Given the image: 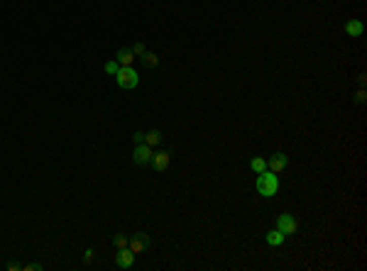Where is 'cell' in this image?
I'll use <instances>...</instances> for the list:
<instances>
[{
  "label": "cell",
  "instance_id": "cell-2",
  "mask_svg": "<svg viewBox=\"0 0 367 271\" xmlns=\"http://www.w3.org/2000/svg\"><path fill=\"white\" fill-rule=\"evenodd\" d=\"M115 81H118V86L123 91H132V88L140 86V76H137V71L132 66H120L118 73H115Z\"/></svg>",
  "mask_w": 367,
  "mask_h": 271
},
{
  "label": "cell",
  "instance_id": "cell-18",
  "mask_svg": "<svg viewBox=\"0 0 367 271\" xmlns=\"http://www.w3.org/2000/svg\"><path fill=\"white\" fill-rule=\"evenodd\" d=\"M40 269H42L40 261H32V264H25V266H22V271H40Z\"/></svg>",
  "mask_w": 367,
  "mask_h": 271
},
{
  "label": "cell",
  "instance_id": "cell-9",
  "mask_svg": "<svg viewBox=\"0 0 367 271\" xmlns=\"http://www.w3.org/2000/svg\"><path fill=\"white\" fill-rule=\"evenodd\" d=\"M345 34L348 37H362L365 34V25H362V20H348L345 22Z\"/></svg>",
  "mask_w": 367,
  "mask_h": 271
},
{
  "label": "cell",
  "instance_id": "cell-17",
  "mask_svg": "<svg viewBox=\"0 0 367 271\" xmlns=\"http://www.w3.org/2000/svg\"><path fill=\"white\" fill-rule=\"evenodd\" d=\"M132 52H135V56H137V59H140V56L144 54V52H147V49H144V44H142V42H137V44H135V47H132Z\"/></svg>",
  "mask_w": 367,
  "mask_h": 271
},
{
  "label": "cell",
  "instance_id": "cell-6",
  "mask_svg": "<svg viewBox=\"0 0 367 271\" xmlns=\"http://www.w3.org/2000/svg\"><path fill=\"white\" fill-rule=\"evenodd\" d=\"M169 164H171V154L169 151H155V154H152V159H150V166H152V169H155V171H159V174H162V171H167V169H169Z\"/></svg>",
  "mask_w": 367,
  "mask_h": 271
},
{
  "label": "cell",
  "instance_id": "cell-21",
  "mask_svg": "<svg viewBox=\"0 0 367 271\" xmlns=\"http://www.w3.org/2000/svg\"><path fill=\"white\" fill-rule=\"evenodd\" d=\"M8 271H22V264H20V261H10V264H8Z\"/></svg>",
  "mask_w": 367,
  "mask_h": 271
},
{
  "label": "cell",
  "instance_id": "cell-5",
  "mask_svg": "<svg viewBox=\"0 0 367 271\" xmlns=\"http://www.w3.org/2000/svg\"><path fill=\"white\" fill-rule=\"evenodd\" d=\"M277 230H282L284 235H294L299 230L297 217L291 215V213H282V215L277 217Z\"/></svg>",
  "mask_w": 367,
  "mask_h": 271
},
{
  "label": "cell",
  "instance_id": "cell-15",
  "mask_svg": "<svg viewBox=\"0 0 367 271\" xmlns=\"http://www.w3.org/2000/svg\"><path fill=\"white\" fill-rule=\"evenodd\" d=\"M118 68H120V64H118L115 59H111V61H105V66H103V71H105L108 76H115V73H118Z\"/></svg>",
  "mask_w": 367,
  "mask_h": 271
},
{
  "label": "cell",
  "instance_id": "cell-14",
  "mask_svg": "<svg viewBox=\"0 0 367 271\" xmlns=\"http://www.w3.org/2000/svg\"><path fill=\"white\" fill-rule=\"evenodd\" d=\"M140 59H142V64H144V66H147V68H155V66H159V56H157V54H152V52H144V54H142Z\"/></svg>",
  "mask_w": 367,
  "mask_h": 271
},
{
  "label": "cell",
  "instance_id": "cell-13",
  "mask_svg": "<svg viewBox=\"0 0 367 271\" xmlns=\"http://www.w3.org/2000/svg\"><path fill=\"white\" fill-rule=\"evenodd\" d=\"M250 169H252L254 174L267 171V159H262V157H252V159H250Z\"/></svg>",
  "mask_w": 367,
  "mask_h": 271
},
{
  "label": "cell",
  "instance_id": "cell-7",
  "mask_svg": "<svg viewBox=\"0 0 367 271\" xmlns=\"http://www.w3.org/2000/svg\"><path fill=\"white\" fill-rule=\"evenodd\" d=\"M286 166H289V157H286L284 151H274L272 159L267 162V169L269 171H274V174H282Z\"/></svg>",
  "mask_w": 367,
  "mask_h": 271
},
{
  "label": "cell",
  "instance_id": "cell-16",
  "mask_svg": "<svg viewBox=\"0 0 367 271\" xmlns=\"http://www.w3.org/2000/svg\"><path fill=\"white\" fill-rule=\"evenodd\" d=\"M127 242H130V240H125L123 235H115V237H113V247H115V249H123V247H127Z\"/></svg>",
  "mask_w": 367,
  "mask_h": 271
},
{
  "label": "cell",
  "instance_id": "cell-8",
  "mask_svg": "<svg viewBox=\"0 0 367 271\" xmlns=\"http://www.w3.org/2000/svg\"><path fill=\"white\" fill-rule=\"evenodd\" d=\"M115 264H118V269H130L132 264H135V254L123 247V249H118V254H115Z\"/></svg>",
  "mask_w": 367,
  "mask_h": 271
},
{
  "label": "cell",
  "instance_id": "cell-3",
  "mask_svg": "<svg viewBox=\"0 0 367 271\" xmlns=\"http://www.w3.org/2000/svg\"><path fill=\"white\" fill-rule=\"evenodd\" d=\"M152 154H155V149H152L150 144L140 142V144H135V151H132V162L137 164V166H150V159H152Z\"/></svg>",
  "mask_w": 367,
  "mask_h": 271
},
{
  "label": "cell",
  "instance_id": "cell-19",
  "mask_svg": "<svg viewBox=\"0 0 367 271\" xmlns=\"http://www.w3.org/2000/svg\"><path fill=\"white\" fill-rule=\"evenodd\" d=\"M93 257H96V249H86V254H84L86 264H91V261H93Z\"/></svg>",
  "mask_w": 367,
  "mask_h": 271
},
{
  "label": "cell",
  "instance_id": "cell-4",
  "mask_svg": "<svg viewBox=\"0 0 367 271\" xmlns=\"http://www.w3.org/2000/svg\"><path fill=\"white\" fill-rule=\"evenodd\" d=\"M150 244H152V237H150L147 232H137V235H135V237L127 242V249H130V252L137 257V254H142V252H144Z\"/></svg>",
  "mask_w": 367,
  "mask_h": 271
},
{
  "label": "cell",
  "instance_id": "cell-11",
  "mask_svg": "<svg viewBox=\"0 0 367 271\" xmlns=\"http://www.w3.org/2000/svg\"><path fill=\"white\" fill-rule=\"evenodd\" d=\"M265 240H267L269 247H282L284 240H286V235H284L282 230H277V227H274V230L267 232V237H265Z\"/></svg>",
  "mask_w": 367,
  "mask_h": 271
},
{
  "label": "cell",
  "instance_id": "cell-20",
  "mask_svg": "<svg viewBox=\"0 0 367 271\" xmlns=\"http://www.w3.org/2000/svg\"><path fill=\"white\" fill-rule=\"evenodd\" d=\"M132 142H135V144H140V142H144V132H140V130H137V132L132 135Z\"/></svg>",
  "mask_w": 367,
  "mask_h": 271
},
{
  "label": "cell",
  "instance_id": "cell-12",
  "mask_svg": "<svg viewBox=\"0 0 367 271\" xmlns=\"http://www.w3.org/2000/svg\"><path fill=\"white\" fill-rule=\"evenodd\" d=\"M162 139H164V135H162L159 130H152V132H144V144H150L152 149L162 144Z\"/></svg>",
  "mask_w": 367,
  "mask_h": 271
},
{
  "label": "cell",
  "instance_id": "cell-22",
  "mask_svg": "<svg viewBox=\"0 0 367 271\" xmlns=\"http://www.w3.org/2000/svg\"><path fill=\"white\" fill-rule=\"evenodd\" d=\"M355 103H365V88H362V91H357V95H355Z\"/></svg>",
  "mask_w": 367,
  "mask_h": 271
},
{
  "label": "cell",
  "instance_id": "cell-10",
  "mask_svg": "<svg viewBox=\"0 0 367 271\" xmlns=\"http://www.w3.org/2000/svg\"><path fill=\"white\" fill-rule=\"evenodd\" d=\"M135 59H137V56H135V52H132V49H120V52H118V56H115V61H118L120 66H132V64H135Z\"/></svg>",
  "mask_w": 367,
  "mask_h": 271
},
{
  "label": "cell",
  "instance_id": "cell-1",
  "mask_svg": "<svg viewBox=\"0 0 367 271\" xmlns=\"http://www.w3.org/2000/svg\"><path fill=\"white\" fill-rule=\"evenodd\" d=\"M254 188H257L260 196L272 198V196H277V190H279V176H277L274 171H262V174H257Z\"/></svg>",
  "mask_w": 367,
  "mask_h": 271
}]
</instances>
